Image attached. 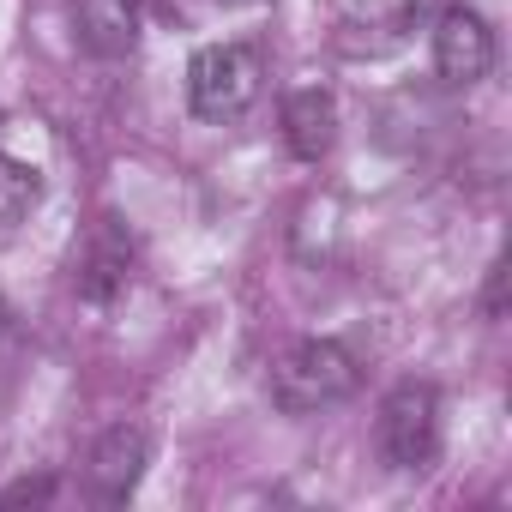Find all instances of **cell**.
Masks as SVG:
<instances>
[{
  "label": "cell",
  "mask_w": 512,
  "mask_h": 512,
  "mask_svg": "<svg viewBox=\"0 0 512 512\" xmlns=\"http://www.w3.org/2000/svg\"><path fill=\"white\" fill-rule=\"evenodd\" d=\"M284 139H290V151L302 163H320L338 145V103H332V91H320V85L296 91L284 103Z\"/></svg>",
  "instance_id": "9"
},
{
  "label": "cell",
  "mask_w": 512,
  "mask_h": 512,
  "mask_svg": "<svg viewBox=\"0 0 512 512\" xmlns=\"http://www.w3.org/2000/svg\"><path fill=\"white\" fill-rule=\"evenodd\" d=\"M145 464H151V434L139 428V422H121V428H109L97 446H91V494L103 500V506H121L133 488H139V476H145Z\"/></svg>",
  "instance_id": "7"
},
{
  "label": "cell",
  "mask_w": 512,
  "mask_h": 512,
  "mask_svg": "<svg viewBox=\"0 0 512 512\" xmlns=\"http://www.w3.org/2000/svg\"><path fill=\"white\" fill-rule=\"evenodd\" d=\"M133 260H139V247H133L127 223L103 211V217L85 229L79 253H73V284H79V296H85L91 308H109V302L133 284Z\"/></svg>",
  "instance_id": "4"
},
{
  "label": "cell",
  "mask_w": 512,
  "mask_h": 512,
  "mask_svg": "<svg viewBox=\"0 0 512 512\" xmlns=\"http://www.w3.org/2000/svg\"><path fill=\"white\" fill-rule=\"evenodd\" d=\"M73 25L91 55L121 61L139 43V0H73Z\"/></svg>",
  "instance_id": "8"
},
{
  "label": "cell",
  "mask_w": 512,
  "mask_h": 512,
  "mask_svg": "<svg viewBox=\"0 0 512 512\" xmlns=\"http://www.w3.org/2000/svg\"><path fill=\"white\" fill-rule=\"evenodd\" d=\"M49 494H55V482L43 476V482H19V488H7L0 500H49Z\"/></svg>",
  "instance_id": "11"
},
{
  "label": "cell",
  "mask_w": 512,
  "mask_h": 512,
  "mask_svg": "<svg viewBox=\"0 0 512 512\" xmlns=\"http://www.w3.org/2000/svg\"><path fill=\"white\" fill-rule=\"evenodd\" d=\"M260 85H266V61L253 43H211L193 55L187 67V103L199 121H235L260 103Z\"/></svg>",
  "instance_id": "2"
},
{
  "label": "cell",
  "mask_w": 512,
  "mask_h": 512,
  "mask_svg": "<svg viewBox=\"0 0 512 512\" xmlns=\"http://www.w3.org/2000/svg\"><path fill=\"white\" fill-rule=\"evenodd\" d=\"M374 446L392 470H428L440 452V392L428 380H404L380 398Z\"/></svg>",
  "instance_id": "3"
},
{
  "label": "cell",
  "mask_w": 512,
  "mask_h": 512,
  "mask_svg": "<svg viewBox=\"0 0 512 512\" xmlns=\"http://www.w3.org/2000/svg\"><path fill=\"white\" fill-rule=\"evenodd\" d=\"M223 7H241V0H223Z\"/></svg>",
  "instance_id": "12"
},
{
  "label": "cell",
  "mask_w": 512,
  "mask_h": 512,
  "mask_svg": "<svg viewBox=\"0 0 512 512\" xmlns=\"http://www.w3.org/2000/svg\"><path fill=\"white\" fill-rule=\"evenodd\" d=\"M434 19V0H350L338 19V49L344 55H392L404 49L422 25Z\"/></svg>",
  "instance_id": "5"
},
{
  "label": "cell",
  "mask_w": 512,
  "mask_h": 512,
  "mask_svg": "<svg viewBox=\"0 0 512 512\" xmlns=\"http://www.w3.org/2000/svg\"><path fill=\"white\" fill-rule=\"evenodd\" d=\"M43 199V175L19 157H0V223H19Z\"/></svg>",
  "instance_id": "10"
},
{
  "label": "cell",
  "mask_w": 512,
  "mask_h": 512,
  "mask_svg": "<svg viewBox=\"0 0 512 512\" xmlns=\"http://www.w3.org/2000/svg\"><path fill=\"white\" fill-rule=\"evenodd\" d=\"M434 67L458 91L476 85V79H488V67H494V31H488V19L470 13V7H446L434 19Z\"/></svg>",
  "instance_id": "6"
},
{
  "label": "cell",
  "mask_w": 512,
  "mask_h": 512,
  "mask_svg": "<svg viewBox=\"0 0 512 512\" xmlns=\"http://www.w3.org/2000/svg\"><path fill=\"white\" fill-rule=\"evenodd\" d=\"M356 386H362L356 350L338 344V338H302V344L284 350L278 368H272V398H278V410H290V416L332 410V404H344Z\"/></svg>",
  "instance_id": "1"
}]
</instances>
